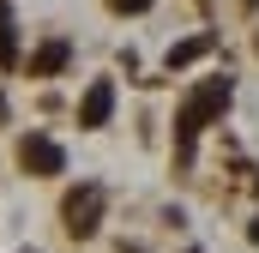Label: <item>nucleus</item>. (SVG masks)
Wrapping results in <instances>:
<instances>
[{"label":"nucleus","mask_w":259,"mask_h":253,"mask_svg":"<svg viewBox=\"0 0 259 253\" xmlns=\"http://www.w3.org/2000/svg\"><path fill=\"white\" fill-rule=\"evenodd\" d=\"M223 109H229V78H205V85H199L193 97L181 103V115H175V151H181V157H193L199 133H205V126L217 121Z\"/></svg>","instance_id":"1"},{"label":"nucleus","mask_w":259,"mask_h":253,"mask_svg":"<svg viewBox=\"0 0 259 253\" xmlns=\"http://www.w3.org/2000/svg\"><path fill=\"white\" fill-rule=\"evenodd\" d=\"M18 163L30 169V175H61L66 169V157H61V145L49 139V133H30L24 145H18Z\"/></svg>","instance_id":"2"},{"label":"nucleus","mask_w":259,"mask_h":253,"mask_svg":"<svg viewBox=\"0 0 259 253\" xmlns=\"http://www.w3.org/2000/svg\"><path fill=\"white\" fill-rule=\"evenodd\" d=\"M97 217H103V187H78L66 199V229L72 235H97Z\"/></svg>","instance_id":"3"},{"label":"nucleus","mask_w":259,"mask_h":253,"mask_svg":"<svg viewBox=\"0 0 259 253\" xmlns=\"http://www.w3.org/2000/svg\"><path fill=\"white\" fill-rule=\"evenodd\" d=\"M109 115H115V85L97 78L84 91V103H78V126H109Z\"/></svg>","instance_id":"4"},{"label":"nucleus","mask_w":259,"mask_h":253,"mask_svg":"<svg viewBox=\"0 0 259 253\" xmlns=\"http://www.w3.org/2000/svg\"><path fill=\"white\" fill-rule=\"evenodd\" d=\"M66 61H72V49H66L61 36H55V43H42V49L30 55V78H55V72H61Z\"/></svg>","instance_id":"5"},{"label":"nucleus","mask_w":259,"mask_h":253,"mask_svg":"<svg viewBox=\"0 0 259 253\" xmlns=\"http://www.w3.org/2000/svg\"><path fill=\"white\" fill-rule=\"evenodd\" d=\"M205 49H211V36H187V43H175V49H169V72H181V66H193L199 55H205Z\"/></svg>","instance_id":"6"},{"label":"nucleus","mask_w":259,"mask_h":253,"mask_svg":"<svg viewBox=\"0 0 259 253\" xmlns=\"http://www.w3.org/2000/svg\"><path fill=\"white\" fill-rule=\"evenodd\" d=\"M0 66H18V30H12V12L0 6Z\"/></svg>","instance_id":"7"},{"label":"nucleus","mask_w":259,"mask_h":253,"mask_svg":"<svg viewBox=\"0 0 259 253\" xmlns=\"http://www.w3.org/2000/svg\"><path fill=\"white\" fill-rule=\"evenodd\" d=\"M109 6H115V12H145L151 0H109Z\"/></svg>","instance_id":"8"},{"label":"nucleus","mask_w":259,"mask_h":253,"mask_svg":"<svg viewBox=\"0 0 259 253\" xmlns=\"http://www.w3.org/2000/svg\"><path fill=\"white\" fill-rule=\"evenodd\" d=\"M0 121H6V97H0Z\"/></svg>","instance_id":"9"},{"label":"nucleus","mask_w":259,"mask_h":253,"mask_svg":"<svg viewBox=\"0 0 259 253\" xmlns=\"http://www.w3.org/2000/svg\"><path fill=\"white\" fill-rule=\"evenodd\" d=\"M247 6H259V0H247Z\"/></svg>","instance_id":"10"}]
</instances>
